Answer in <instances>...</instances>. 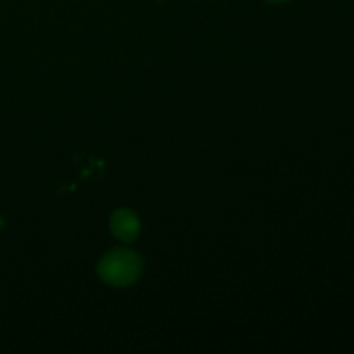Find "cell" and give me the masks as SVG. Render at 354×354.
<instances>
[{"label":"cell","instance_id":"3","mask_svg":"<svg viewBox=\"0 0 354 354\" xmlns=\"http://www.w3.org/2000/svg\"><path fill=\"white\" fill-rule=\"evenodd\" d=\"M266 2H272V3H283V2H287V0H266Z\"/></svg>","mask_w":354,"mask_h":354},{"label":"cell","instance_id":"4","mask_svg":"<svg viewBox=\"0 0 354 354\" xmlns=\"http://www.w3.org/2000/svg\"><path fill=\"white\" fill-rule=\"evenodd\" d=\"M3 225V220H2V216H0V227H2Z\"/></svg>","mask_w":354,"mask_h":354},{"label":"cell","instance_id":"1","mask_svg":"<svg viewBox=\"0 0 354 354\" xmlns=\"http://www.w3.org/2000/svg\"><path fill=\"white\" fill-rule=\"evenodd\" d=\"M97 273L107 286L128 287L140 277L142 259L130 249H113L99 261Z\"/></svg>","mask_w":354,"mask_h":354},{"label":"cell","instance_id":"2","mask_svg":"<svg viewBox=\"0 0 354 354\" xmlns=\"http://www.w3.org/2000/svg\"><path fill=\"white\" fill-rule=\"evenodd\" d=\"M111 232L116 239L123 242H131L140 234V220L130 209H118L111 216Z\"/></svg>","mask_w":354,"mask_h":354}]
</instances>
